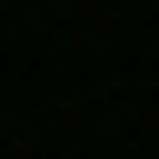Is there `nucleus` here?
<instances>
[]
</instances>
